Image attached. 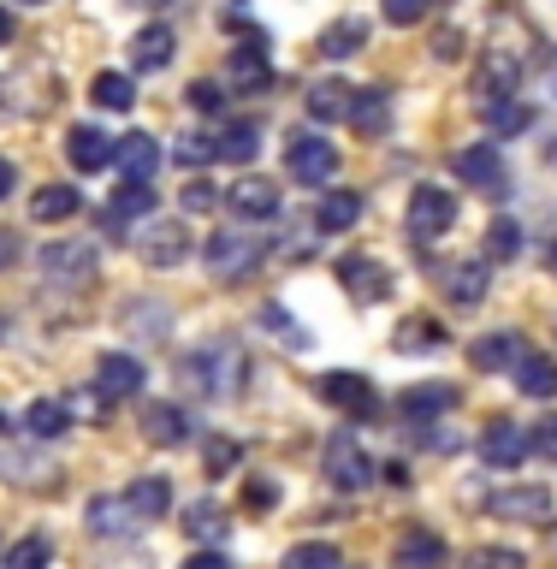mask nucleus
Returning <instances> with one entry per match:
<instances>
[{
  "label": "nucleus",
  "instance_id": "obj_1",
  "mask_svg": "<svg viewBox=\"0 0 557 569\" xmlns=\"http://www.w3.org/2000/svg\"><path fill=\"white\" fill-rule=\"evenodd\" d=\"M238 373H243V356L231 350L226 338H220V345H202V350L185 356V380L202 391V398H231V391L243 386Z\"/></svg>",
  "mask_w": 557,
  "mask_h": 569
},
{
  "label": "nucleus",
  "instance_id": "obj_2",
  "mask_svg": "<svg viewBox=\"0 0 557 569\" xmlns=\"http://www.w3.org/2000/svg\"><path fill=\"white\" fill-rule=\"evenodd\" d=\"M261 256H267V243L261 238H249V231H220V238H208V249H202V261H208V273L213 279H249L261 267Z\"/></svg>",
  "mask_w": 557,
  "mask_h": 569
},
{
  "label": "nucleus",
  "instance_id": "obj_3",
  "mask_svg": "<svg viewBox=\"0 0 557 569\" xmlns=\"http://www.w3.org/2000/svg\"><path fill=\"white\" fill-rule=\"evenodd\" d=\"M487 510L498 522H528V528H551V516H557L546 487H505V492L487 498Z\"/></svg>",
  "mask_w": 557,
  "mask_h": 569
},
{
  "label": "nucleus",
  "instance_id": "obj_4",
  "mask_svg": "<svg viewBox=\"0 0 557 569\" xmlns=\"http://www.w3.org/2000/svg\"><path fill=\"white\" fill-rule=\"evenodd\" d=\"M457 220V196L451 190H439V184H421L416 196H409V231H416V243L427 238H445Z\"/></svg>",
  "mask_w": 557,
  "mask_h": 569
},
{
  "label": "nucleus",
  "instance_id": "obj_5",
  "mask_svg": "<svg viewBox=\"0 0 557 569\" xmlns=\"http://www.w3.org/2000/svg\"><path fill=\"white\" fill-rule=\"evenodd\" d=\"M528 451H534V433H528V427H516V421H505V416L480 427V457H487L493 469H523Z\"/></svg>",
  "mask_w": 557,
  "mask_h": 569
},
{
  "label": "nucleus",
  "instance_id": "obj_6",
  "mask_svg": "<svg viewBox=\"0 0 557 569\" xmlns=\"http://www.w3.org/2000/svg\"><path fill=\"white\" fill-rule=\"evenodd\" d=\"M285 167H291V178H302V184H327L338 172V149L327 137L302 131V137H291V149H285Z\"/></svg>",
  "mask_w": 557,
  "mask_h": 569
},
{
  "label": "nucleus",
  "instance_id": "obj_7",
  "mask_svg": "<svg viewBox=\"0 0 557 569\" xmlns=\"http://www.w3.org/2000/svg\"><path fill=\"white\" fill-rule=\"evenodd\" d=\"M457 178L469 190H480V196H505V154L493 149V142H469V149H462L457 160Z\"/></svg>",
  "mask_w": 557,
  "mask_h": 569
},
{
  "label": "nucleus",
  "instance_id": "obj_8",
  "mask_svg": "<svg viewBox=\"0 0 557 569\" xmlns=\"http://www.w3.org/2000/svg\"><path fill=\"white\" fill-rule=\"evenodd\" d=\"M131 249H137L149 267H178V261L190 256V238H185V226H178V220H149V226L131 238Z\"/></svg>",
  "mask_w": 557,
  "mask_h": 569
},
{
  "label": "nucleus",
  "instance_id": "obj_9",
  "mask_svg": "<svg viewBox=\"0 0 557 569\" xmlns=\"http://www.w3.org/2000/svg\"><path fill=\"white\" fill-rule=\"evenodd\" d=\"M42 273L60 279V284H78L96 273V243L89 238H60V243H42Z\"/></svg>",
  "mask_w": 557,
  "mask_h": 569
},
{
  "label": "nucleus",
  "instance_id": "obj_10",
  "mask_svg": "<svg viewBox=\"0 0 557 569\" xmlns=\"http://www.w3.org/2000/svg\"><path fill=\"white\" fill-rule=\"evenodd\" d=\"M327 475H332L345 492H362L368 480H374V457H368L350 433H332V439H327Z\"/></svg>",
  "mask_w": 557,
  "mask_h": 569
},
{
  "label": "nucleus",
  "instance_id": "obj_11",
  "mask_svg": "<svg viewBox=\"0 0 557 569\" xmlns=\"http://www.w3.org/2000/svg\"><path fill=\"white\" fill-rule=\"evenodd\" d=\"M315 391H320V398H327L332 409H345V416H368V409H374V386L362 380V373H350V368L320 373Z\"/></svg>",
  "mask_w": 557,
  "mask_h": 569
},
{
  "label": "nucleus",
  "instance_id": "obj_12",
  "mask_svg": "<svg viewBox=\"0 0 557 569\" xmlns=\"http://www.w3.org/2000/svg\"><path fill=\"white\" fill-rule=\"evenodd\" d=\"M96 391L107 403L137 398V391H142V362H137V356H125V350H107L96 362Z\"/></svg>",
  "mask_w": 557,
  "mask_h": 569
},
{
  "label": "nucleus",
  "instance_id": "obj_13",
  "mask_svg": "<svg viewBox=\"0 0 557 569\" xmlns=\"http://www.w3.org/2000/svg\"><path fill=\"white\" fill-rule=\"evenodd\" d=\"M66 160L78 172H101V167H113V137L96 131V124H71V137H66Z\"/></svg>",
  "mask_w": 557,
  "mask_h": 569
},
{
  "label": "nucleus",
  "instance_id": "obj_14",
  "mask_svg": "<svg viewBox=\"0 0 557 569\" xmlns=\"http://www.w3.org/2000/svg\"><path fill=\"white\" fill-rule=\"evenodd\" d=\"M226 202H231V213H238V220H273V213L285 208L279 190L267 184V178H238V184L226 190Z\"/></svg>",
  "mask_w": 557,
  "mask_h": 569
},
{
  "label": "nucleus",
  "instance_id": "obj_15",
  "mask_svg": "<svg viewBox=\"0 0 557 569\" xmlns=\"http://www.w3.org/2000/svg\"><path fill=\"white\" fill-rule=\"evenodd\" d=\"M338 279H345V291L356 297V302H380V297H391V273L380 261H368V256H350L345 267H338Z\"/></svg>",
  "mask_w": 557,
  "mask_h": 569
},
{
  "label": "nucleus",
  "instance_id": "obj_16",
  "mask_svg": "<svg viewBox=\"0 0 557 569\" xmlns=\"http://www.w3.org/2000/svg\"><path fill=\"white\" fill-rule=\"evenodd\" d=\"M510 373H516V391H528V398H557V362H551V356L523 350L510 362Z\"/></svg>",
  "mask_w": 557,
  "mask_h": 569
},
{
  "label": "nucleus",
  "instance_id": "obj_17",
  "mask_svg": "<svg viewBox=\"0 0 557 569\" xmlns=\"http://www.w3.org/2000/svg\"><path fill=\"white\" fill-rule=\"evenodd\" d=\"M172 48H178L172 24H149V30L131 36V66H137V71H160V66L172 60Z\"/></svg>",
  "mask_w": 557,
  "mask_h": 569
},
{
  "label": "nucleus",
  "instance_id": "obj_18",
  "mask_svg": "<svg viewBox=\"0 0 557 569\" xmlns=\"http://www.w3.org/2000/svg\"><path fill=\"white\" fill-rule=\"evenodd\" d=\"M83 522H89V533H101V540H113V533H125V528H142L125 498H89Z\"/></svg>",
  "mask_w": 557,
  "mask_h": 569
},
{
  "label": "nucleus",
  "instance_id": "obj_19",
  "mask_svg": "<svg viewBox=\"0 0 557 569\" xmlns=\"http://www.w3.org/2000/svg\"><path fill=\"white\" fill-rule=\"evenodd\" d=\"M113 160L125 167V178H155V167H160V142L142 137V131H131V137L113 142Z\"/></svg>",
  "mask_w": 557,
  "mask_h": 569
},
{
  "label": "nucleus",
  "instance_id": "obj_20",
  "mask_svg": "<svg viewBox=\"0 0 557 569\" xmlns=\"http://www.w3.org/2000/svg\"><path fill=\"white\" fill-rule=\"evenodd\" d=\"M398 569H445V540L439 533H427V528H416V533H404L398 540V558H391Z\"/></svg>",
  "mask_w": 557,
  "mask_h": 569
},
{
  "label": "nucleus",
  "instance_id": "obj_21",
  "mask_svg": "<svg viewBox=\"0 0 557 569\" xmlns=\"http://www.w3.org/2000/svg\"><path fill=\"white\" fill-rule=\"evenodd\" d=\"M185 533H190V540H202V546H213V540H226V533H231V516L213 505V498H196V505H185Z\"/></svg>",
  "mask_w": 557,
  "mask_h": 569
},
{
  "label": "nucleus",
  "instance_id": "obj_22",
  "mask_svg": "<svg viewBox=\"0 0 557 569\" xmlns=\"http://www.w3.org/2000/svg\"><path fill=\"white\" fill-rule=\"evenodd\" d=\"M125 505L137 510V522H160V516L172 510V487H167V480H160V475H142L137 487L125 492Z\"/></svg>",
  "mask_w": 557,
  "mask_h": 569
},
{
  "label": "nucleus",
  "instance_id": "obj_23",
  "mask_svg": "<svg viewBox=\"0 0 557 569\" xmlns=\"http://www.w3.org/2000/svg\"><path fill=\"white\" fill-rule=\"evenodd\" d=\"M350 107H356V89H350V83H338V78H327V83H315V89H309V113H315L320 124L350 119Z\"/></svg>",
  "mask_w": 557,
  "mask_h": 569
},
{
  "label": "nucleus",
  "instance_id": "obj_24",
  "mask_svg": "<svg viewBox=\"0 0 557 569\" xmlns=\"http://www.w3.org/2000/svg\"><path fill=\"white\" fill-rule=\"evenodd\" d=\"M356 220H362V196H356V190H327V196H320V208H315L320 231H350Z\"/></svg>",
  "mask_w": 557,
  "mask_h": 569
},
{
  "label": "nucleus",
  "instance_id": "obj_25",
  "mask_svg": "<svg viewBox=\"0 0 557 569\" xmlns=\"http://www.w3.org/2000/svg\"><path fill=\"white\" fill-rule=\"evenodd\" d=\"M78 213V190L71 184H42L30 196V220L36 226H60V220H71Z\"/></svg>",
  "mask_w": 557,
  "mask_h": 569
},
{
  "label": "nucleus",
  "instance_id": "obj_26",
  "mask_svg": "<svg viewBox=\"0 0 557 569\" xmlns=\"http://www.w3.org/2000/svg\"><path fill=\"white\" fill-rule=\"evenodd\" d=\"M66 427H71V409H66L60 398H36V403L24 409V433H30L36 445H42V439H60Z\"/></svg>",
  "mask_w": 557,
  "mask_h": 569
},
{
  "label": "nucleus",
  "instance_id": "obj_27",
  "mask_svg": "<svg viewBox=\"0 0 557 569\" xmlns=\"http://www.w3.org/2000/svg\"><path fill=\"white\" fill-rule=\"evenodd\" d=\"M445 297L462 302V309L480 302V297H487V267H480V261H451V267H445Z\"/></svg>",
  "mask_w": 557,
  "mask_h": 569
},
{
  "label": "nucleus",
  "instance_id": "obj_28",
  "mask_svg": "<svg viewBox=\"0 0 557 569\" xmlns=\"http://www.w3.org/2000/svg\"><path fill=\"white\" fill-rule=\"evenodd\" d=\"M516 356H523V345H516V332H487L469 345V362L475 368H510Z\"/></svg>",
  "mask_w": 557,
  "mask_h": 569
},
{
  "label": "nucleus",
  "instance_id": "obj_29",
  "mask_svg": "<svg viewBox=\"0 0 557 569\" xmlns=\"http://www.w3.org/2000/svg\"><path fill=\"white\" fill-rule=\"evenodd\" d=\"M451 403H457L451 386H416V391H404V416H409V421H434V416H445Z\"/></svg>",
  "mask_w": 557,
  "mask_h": 569
},
{
  "label": "nucleus",
  "instance_id": "obj_30",
  "mask_svg": "<svg viewBox=\"0 0 557 569\" xmlns=\"http://www.w3.org/2000/svg\"><path fill=\"white\" fill-rule=\"evenodd\" d=\"M487 124H493V137H516L534 124V107L516 96H498V101H487Z\"/></svg>",
  "mask_w": 557,
  "mask_h": 569
},
{
  "label": "nucleus",
  "instance_id": "obj_31",
  "mask_svg": "<svg viewBox=\"0 0 557 569\" xmlns=\"http://www.w3.org/2000/svg\"><path fill=\"white\" fill-rule=\"evenodd\" d=\"M149 439L155 445H185L190 439V416L178 403H155L149 409Z\"/></svg>",
  "mask_w": 557,
  "mask_h": 569
},
{
  "label": "nucleus",
  "instance_id": "obj_32",
  "mask_svg": "<svg viewBox=\"0 0 557 569\" xmlns=\"http://www.w3.org/2000/svg\"><path fill=\"white\" fill-rule=\"evenodd\" d=\"M362 42H368V24H362V18H338V24L320 36V53H332V60H350V53L362 48Z\"/></svg>",
  "mask_w": 557,
  "mask_h": 569
},
{
  "label": "nucleus",
  "instance_id": "obj_33",
  "mask_svg": "<svg viewBox=\"0 0 557 569\" xmlns=\"http://www.w3.org/2000/svg\"><path fill=\"white\" fill-rule=\"evenodd\" d=\"M231 89H267V60H261V48H231Z\"/></svg>",
  "mask_w": 557,
  "mask_h": 569
},
{
  "label": "nucleus",
  "instance_id": "obj_34",
  "mask_svg": "<svg viewBox=\"0 0 557 569\" xmlns=\"http://www.w3.org/2000/svg\"><path fill=\"white\" fill-rule=\"evenodd\" d=\"M279 569H345V563H338V546H327V540H302V546L285 551Z\"/></svg>",
  "mask_w": 557,
  "mask_h": 569
},
{
  "label": "nucleus",
  "instance_id": "obj_35",
  "mask_svg": "<svg viewBox=\"0 0 557 569\" xmlns=\"http://www.w3.org/2000/svg\"><path fill=\"white\" fill-rule=\"evenodd\" d=\"M89 96H96L101 107H113V113H125V107L137 101V83L125 78V71H101V78L89 83Z\"/></svg>",
  "mask_w": 557,
  "mask_h": 569
},
{
  "label": "nucleus",
  "instance_id": "obj_36",
  "mask_svg": "<svg viewBox=\"0 0 557 569\" xmlns=\"http://www.w3.org/2000/svg\"><path fill=\"white\" fill-rule=\"evenodd\" d=\"M256 154H261V124H231V131L220 137V160H238V167H249Z\"/></svg>",
  "mask_w": 557,
  "mask_h": 569
},
{
  "label": "nucleus",
  "instance_id": "obj_37",
  "mask_svg": "<svg viewBox=\"0 0 557 569\" xmlns=\"http://www.w3.org/2000/svg\"><path fill=\"white\" fill-rule=\"evenodd\" d=\"M53 563V546H48V533H24L12 551H7V569H48Z\"/></svg>",
  "mask_w": 557,
  "mask_h": 569
},
{
  "label": "nucleus",
  "instance_id": "obj_38",
  "mask_svg": "<svg viewBox=\"0 0 557 569\" xmlns=\"http://www.w3.org/2000/svg\"><path fill=\"white\" fill-rule=\"evenodd\" d=\"M462 569H528V558L516 546H475L469 558H462Z\"/></svg>",
  "mask_w": 557,
  "mask_h": 569
},
{
  "label": "nucleus",
  "instance_id": "obj_39",
  "mask_svg": "<svg viewBox=\"0 0 557 569\" xmlns=\"http://www.w3.org/2000/svg\"><path fill=\"white\" fill-rule=\"evenodd\" d=\"M125 213H155V190H149V178H125V190L113 196V220H125Z\"/></svg>",
  "mask_w": 557,
  "mask_h": 569
},
{
  "label": "nucleus",
  "instance_id": "obj_40",
  "mask_svg": "<svg viewBox=\"0 0 557 569\" xmlns=\"http://www.w3.org/2000/svg\"><path fill=\"white\" fill-rule=\"evenodd\" d=\"M445 345V332H439V320H404L398 327V350H439Z\"/></svg>",
  "mask_w": 557,
  "mask_h": 569
},
{
  "label": "nucleus",
  "instance_id": "obj_41",
  "mask_svg": "<svg viewBox=\"0 0 557 569\" xmlns=\"http://www.w3.org/2000/svg\"><path fill=\"white\" fill-rule=\"evenodd\" d=\"M350 124H356V131H386V96H380V89H368V96H356V107H350Z\"/></svg>",
  "mask_w": 557,
  "mask_h": 569
},
{
  "label": "nucleus",
  "instance_id": "obj_42",
  "mask_svg": "<svg viewBox=\"0 0 557 569\" xmlns=\"http://www.w3.org/2000/svg\"><path fill=\"white\" fill-rule=\"evenodd\" d=\"M487 256H498V261L523 256V226H516V220H493V231H487Z\"/></svg>",
  "mask_w": 557,
  "mask_h": 569
},
{
  "label": "nucleus",
  "instance_id": "obj_43",
  "mask_svg": "<svg viewBox=\"0 0 557 569\" xmlns=\"http://www.w3.org/2000/svg\"><path fill=\"white\" fill-rule=\"evenodd\" d=\"M208 160H220V142H213V137H185V142H178V167H208Z\"/></svg>",
  "mask_w": 557,
  "mask_h": 569
},
{
  "label": "nucleus",
  "instance_id": "obj_44",
  "mask_svg": "<svg viewBox=\"0 0 557 569\" xmlns=\"http://www.w3.org/2000/svg\"><path fill=\"white\" fill-rule=\"evenodd\" d=\"M220 208V190L208 184V178H190L185 184V213H213Z\"/></svg>",
  "mask_w": 557,
  "mask_h": 569
},
{
  "label": "nucleus",
  "instance_id": "obj_45",
  "mask_svg": "<svg viewBox=\"0 0 557 569\" xmlns=\"http://www.w3.org/2000/svg\"><path fill=\"white\" fill-rule=\"evenodd\" d=\"M238 462H243L238 439H213V445H208V475H231Z\"/></svg>",
  "mask_w": 557,
  "mask_h": 569
},
{
  "label": "nucleus",
  "instance_id": "obj_46",
  "mask_svg": "<svg viewBox=\"0 0 557 569\" xmlns=\"http://www.w3.org/2000/svg\"><path fill=\"white\" fill-rule=\"evenodd\" d=\"M261 320H267V327H279L285 332V345H291V350H309V332H297V320L291 315H279V309H261ZM273 332V338H279Z\"/></svg>",
  "mask_w": 557,
  "mask_h": 569
},
{
  "label": "nucleus",
  "instance_id": "obj_47",
  "mask_svg": "<svg viewBox=\"0 0 557 569\" xmlns=\"http://www.w3.org/2000/svg\"><path fill=\"white\" fill-rule=\"evenodd\" d=\"M427 7H434V0H386V18L391 24H421Z\"/></svg>",
  "mask_w": 557,
  "mask_h": 569
},
{
  "label": "nucleus",
  "instance_id": "obj_48",
  "mask_svg": "<svg viewBox=\"0 0 557 569\" xmlns=\"http://www.w3.org/2000/svg\"><path fill=\"white\" fill-rule=\"evenodd\" d=\"M528 433H534V451H540V457H551V462H557V416H551V421H534Z\"/></svg>",
  "mask_w": 557,
  "mask_h": 569
},
{
  "label": "nucleus",
  "instance_id": "obj_49",
  "mask_svg": "<svg viewBox=\"0 0 557 569\" xmlns=\"http://www.w3.org/2000/svg\"><path fill=\"white\" fill-rule=\"evenodd\" d=\"M190 107H196V113H213V107H220V83H213V78L190 83Z\"/></svg>",
  "mask_w": 557,
  "mask_h": 569
},
{
  "label": "nucleus",
  "instance_id": "obj_50",
  "mask_svg": "<svg viewBox=\"0 0 557 569\" xmlns=\"http://www.w3.org/2000/svg\"><path fill=\"white\" fill-rule=\"evenodd\" d=\"M12 184H18V172H12V160H0V202L12 196Z\"/></svg>",
  "mask_w": 557,
  "mask_h": 569
},
{
  "label": "nucleus",
  "instance_id": "obj_51",
  "mask_svg": "<svg viewBox=\"0 0 557 569\" xmlns=\"http://www.w3.org/2000/svg\"><path fill=\"white\" fill-rule=\"evenodd\" d=\"M185 569H231V563H226V558H213V551H202V558H190Z\"/></svg>",
  "mask_w": 557,
  "mask_h": 569
},
{
  "label": "nucleus",
  "instance_id": "obj_52",
  "mask_svg": "<svg viewBox=\"0 0 557 569\" xmlns=\"http://www.w3.org/2000/svg\"><path fill=\"white\" fill-rule=\"evenodd\" d=\"M0 42H12V12H0Z\"/></svg>",
  "mask_w": 557,
  "mask_h": 569
},
{
  "label": "nucleus",
  "instance_id": "obj_53",
  "mask_svg": "<svg viewBox=\"0 0 557 569\" xmlns=\"http://www.w3.org/2000/svg\"><path fill=\"white\" fill-rule=\"evenodd\" d=\"M137 7H172V0H137Z\"/></svg>",
  "mask_w": 557,
  "mask_h": 569
},
{
  "label": "nucleus",
  "instance_id": "obj_54",
  "mask_svg": "<svg viewBox=\"0 0 557 569\" xmlns=\"http://www.w3.org/2000/svg\"><path fill=\"white\" fill-rule=\"evenodd\" d=\"M0 433H7V416H0Z\"/></svg>",
  "mask_w": 557,
  "mask_h": 569
},
{
  "label": "nucleus",
  "instance_id": "obj_55",
  "mask_svg": "<svg viewBox=\"0 0 557 569\" xmlns=\"http://www.w3.org/2000/svg\"><path fill=\"white\" fill-rule=\"evenodd\" d=\"M0 332H7V315H0Z\"/></svg>",
  "mask_w": 557,
  "mask_h": 569
},
{
  "label": "nucleus",
  "instance_id": "obj_56",
  "mask_svg": "<svg viewBox=\"0 0 557 569\" xmlns=\"http://www.w3.org/2000/svg\"><path fill=\"white\" fill-rule=\"evenodd\" d=\"M24 7H42V0H24Z\"/></svg>",
  "mask_w": 557,
  "mask_h": 569
}]
</instances>
